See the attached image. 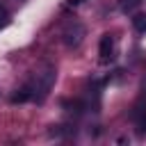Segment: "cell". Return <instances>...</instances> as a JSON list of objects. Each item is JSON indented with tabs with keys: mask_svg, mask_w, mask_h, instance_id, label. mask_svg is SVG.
<instances>
[{
	"mask_svg": "<svg viewBox=\"0 0 146 146\" xmlns=\"http://www.w3.org/2000/svg\"><path fill=\"white\" fill-rule=\"evenodd\" d=\"M52 80H55V68H52V66H43V68H39V71L34 73L32 82L27 84L32 98H39V100H41V98L48 94V89L52 87Z\"/></svg>",
	"mask_w": 146,
	"mask_h": 146,
	"instance_id": "cell-1",
	"label": "cell"
},
{
	"mask_svg": "<svg viewBox=\"0 0 146 146\" xmlns=\"http://www.w3.org/2000/svg\"><path fill=\"white\" fill-rule=\"evenodd\" d=\"M62 36H64V46H66V48H78V46L82 43V39H84V27H82V23L68 21L66 27H64V32H62Z\"/></svg>",
	"mask_w": 146,
	"mask_h": 146,
	"instance_id": "cell-2",
	"label": "cell"
},
{
	"mask_svg": "<svg viewBox=\"0 0 146 146\" xmlns=\"http://www.w3.org/2000/svg\"><path fill=\"white\" fill-rule=\"evenodd\" d=\"M98 52H100V62H103V64H110V62L114 59V52H116V46H114V39H112L110 34H103V39H100V48H98Z\"/></svg>",
	"mask_w": 146,
	"mask_h": 146,
	"instance_id": "cell-3",
	"label": "cell"
},
{
	"mask_svg": "<svg viewBox=\"0 0 146 146\" xmlns=\"http://www.w3.org/2000/svg\"><path fill=\"white\" fill-rule=\"evenodd\" d=\"M132 25H135V30H137L139 34H144V32H146V14H135Z\"/></svg>",
	"mask_w": 146,
	"mask_h": 146,
	"instance_id": "cell-4",
	"label": "cell"
},
{
	"mask_svg": "<svg viewBox=\"0 0 146 146\" xmlns=\"http://www.w3.org/2000/svg\"><path fill=\"white\" fill-rule=\"evenodd\" d=\"M139 2H141V0H121V11H123V14H130V11L137 9Z\"/></svg>",
	"mask_w": 146,
	"mask_h": 146,
	"instance_id": "cell-5",
	"label": "cell"
},
{
	"mask_svg": "<svg viewBox=\"0 0 146 146\" xmlns=\"http://www.w3.org/2000/svg\"><path fill=\"white\" fill-rule=\"evenodd\" d=\"M7 23H9V14H7V11L0 7V27H5Z\"/></svg>",
	"mask_w": 146,
	"mask_h": 146,
	"instance_id": "cell-6",
	"label": "cell"
},
{
	"mask_svg": "<svg viewBox=\"0 0 146 146\" xmlns=\"http://www.w3.org/2000/svg\"><path fill=\"white\" fill-rule=\"evenodd\" d=\"M71 2H82V0H71Z\"/></svg>",
	"mask_w": 146,
	"mask_h": 146,
	"instance_id": "cell-7",
	"label": "cell"
}]
</instances>
